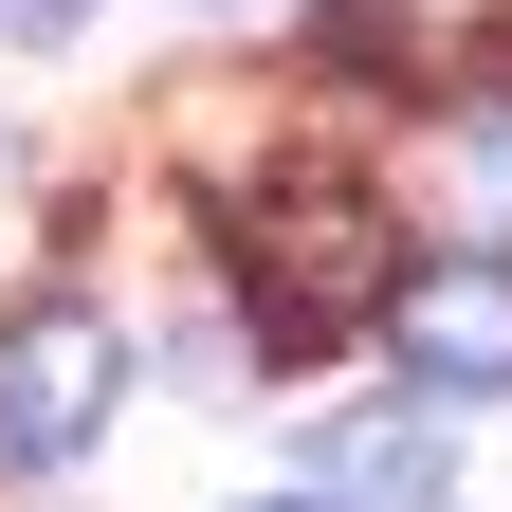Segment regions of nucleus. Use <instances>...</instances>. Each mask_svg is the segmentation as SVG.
I'll return each instance as SVG.
<instances>
[{
    "label": "nucleus",
    "mask_w": 512,
    "mask_h": 512,
    "mask_svg": "<svg viewBox=\"0 0 512 512\" xmlns=\"http://www.w3.org/2000/svg\"><path fill=\"white\" fill-rule=\"evenodd\" d=\"M275 512H330V494H275Z\"/></svg>",
    "instance_id": "6"
},
{
    "label": "nucleus",
    "mask_w": 512,
    "mask_h": 512,
    "mask_svg": "<svg viewBox=\"0 0 512 512\" xmlns=\"http://www.w3.org/2000/svg\"><path fill=\"white\" fill-rule=\"evenodd\" d=\"M330 37H348V55H384L403 92H439V74H476L494 0H330Z\"/></svg>",
    "instance_id": "4"
},
{
    "label": "nucleus",
    "mask_w": 512,
    "mask_h": 512,
    "mask_svg": "<svg viewBox=\"0 0 512 512\" xmlns=\"http://www.w3.org/2000/svg\"><path fill=\"white\" fill-rule=\"evenodd\" d=\"M110 403H128V348H110V311L37 293L19 330H0V458H19V476L92 458V439H110Z\"/></svg>",
    "instance_id": "2"
},
{
    "label": "nucleus",
    "mask_w": 512,
    "mask_h": 512,
    "mask_svg": "<svg viewBox=\"0 0 512 512\" xmlns=\"http://www.w3.org/2000/svg\"><path fill=\"white\" fill-rule=\"evenodd\" d=\"M384 366L421 403H512V256H421L384 275Z\"/></svg>",
    "instance_id": "3"
},
{
    "label": "nucleus",
    "mask_w": 512,
    "mask_h": 512,
    "mask_svg": "<svg viewBox=\"0 0 512 512\" xmlns=\"http://www.w3.org/2000/svg\"><path fill=\"white\" fill-rule=\"evenodd\" d=\"M330 512H439V421H330Z\"/></svg>",
    "instance_id": "5"
},
{
    "label": "nucleus",
    "mask_w": 512,
    "mask_h": 512,
    "mask_svg": "<svg viewBox=\"0 0 512 512\" xmlns=\"http://www.w3.org/2000/svg\"><path fill=\"white\" fill-rule=\"evenodd\" d=\"M238 311H256V348H348V330H384V202H366L348 165H275V183H256Z\"/></svg>",
    "instance_id": "1"
}]
</instances>
